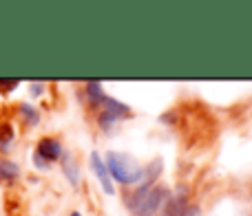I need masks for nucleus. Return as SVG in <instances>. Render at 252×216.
<instances>
[{
    "instance_id": "423d86ee",
    "label": "nucleus",
    "mask_w": 252,
    "mask_h": 216,
    "mask_svg": "<svg viewBox=\"0 0 252 216\" xmlns=\"http://www.w3.org/2000/svg\"><path fill=\"white\" fill-rule=\"evenodd\" d=\"M184 214H186V201H184L182 196L170 199L164 210V216H184Z\"/></svg>"
},
{
    "instance_id": "1a4fd4ad",
    "label": "nucleus",
    "mask_w": 252,
    "mask_h": 216,
    "mask_svg": "<svg viewBox=\"0 0 252 216\" xmlns=\"http://www.w3.org/2000/svg\"><path fill=\"white\" fill-rule=\"evenodd\" d=\"M87 91H89V97H91V100H95V102L104 100V95H102V86H100L97 82H91V84H89Z\"/></svg>"
},
{
    "instance_id": "7ed1b4c3",
    "label": "nucleus",
    "mask_w": 252,
    "mask_h": 216,
    "mask_svg": "<svg viewBox=\"0 0 252 216\" xmlns=\"http://www.w3.org/2000/svg\"><path fill=\"white\" fill-rule=\"evenodd\" d=\"M60 143L56 139H42L38 143V150H35V159H38V165H44V161H53L60 157Z\"/></svg>"
},
{
    "instance_id": "f8f14e48",
    "label": "nucleus",
    "mask_w": 252,
    "mask_h": 216,
    "mask_svg": "<svg viewBox=\"0 0 252 216\" xmlns=\"http://www.w3.org/2000/svg\"><path fill=\"white\" fill-rule=\"evenodd\" d=\"M71 216H80V214H78V212H73V214H71Z\"/></svg>"
},
{
    "instance_id": "6e6552de",
    "label": "nucleus",
    "mask_w": 252,
    "mask_h": 216,
    "mask_svg": "<svg viewBox=\"0 0 252 216\" xmlns=\"http://www.w3.org/2000/svg\"><path fill=\"white\" fill-rule=\"evenodd\" d=\"M11 137H13L11 126L4 124L2 130H0V148H2V150H7V148H9V141H11Z\"/></svg>"
},
{
    "instance_id": "9b49d317",
    "label": "nucleus",
    "mask_w": 252,
    "mask_h": 216,
    "mask_svg": "<svg viewBox=\"0 0 252 216\" xmlns=\"http://www.w3.org/2000/svg\"><path fill=\"white\" fill-rule=\"evenodd\" d=\"M20 110L27 115V119H29V124H35V121H38V112H35L33 108H29V106H25V104H22V106H20Z\"/></svg>"
},
{
    "instance_id": "f03ea898",
    "label": "nucleus",
    "mask_w": 252,
    "mask_h": 216,
    "mask_svg": "<svg viewBox=\"0 0 252 216\" xmlns=\"http://www.w3.org/2000/svg\"><path fill=\"white\" fill-rule=\"evenodd\" d=\"M164 194L166 190L164 188H148V186H142L133 196L128 199V208L133 210L137 216H153L159 210L161 201H164Z\"/></svg>"
},
{
    "instance_id": "20e7f679",
    "label": "nucleus",
    "mask_w": 252,
    "mask_h": 216,
    "mask_svg": "<svg viewBox=\"0 0 252 216\" xmlns=\"http://www.w3.org/2000/svg\"><path fill=\"white\" fill-rule=\"evenodd\" d=\"M91 165H93V170H95V174H97V179H100L104 192H106V194H113V183H111V179H109V170H106L104 161L100 159V155H97V152H93V155H91Z\"/></svg>"
},
{
    "instance_id": "0eeeda50",
    "label": "nucleus",
    "mask_w": 252,
    "mask_h": 216,
    "mask_svg": "<svg viewBox=\"0 0 252 216\" xmlns=\"http://www.w3.org/2000/svg\"><path fill=\"white\" fill-rule=\"evenodd\" d=\"M62 165H64V174L69 177L71 186H78V181H80V170H78V165H75V161L71 159L69 155H66L64 161H62Z\"/></svg>"
},
{
    "instance_id": "9d476101",
    "label": "nucleus",
    "mask_w": 252,
    "mask_h": 216,
    "mask_svg": "<svg viewBox=\"0 0 252 216\" xmlns=\"http://www.w3.org/2000/svg\"><path fill=\"white\" fill-rule=\"evenodd\" d=\"M18 86V80H0V93H9Z\"/></svg>"
},
{
    "instance_id": "f257e3e1",
    "label": "nucleus",
    "mask_w": 252,
    "mask_h": 216,
    "mask_svg": "<svg viewBox=\"0 0 252 216\" xmlns=\"http://www.w3.org/2000/svg\"><path fill=\"white\" fill-rule=\"evenodd\" d=\"M106 165H109V172L113 174V179H118L120 183H137L142 179L144 170L133 157L122 155V152H109L106 155Z\"/></svg>"
},
{
    "instance_id": "39448f33",
    "label": "nucleus",
    "mask_w": 252,
    "mask_h": 216,
    "mask_svg": "<svg viewBox=\"0 0 252 216\" xmlns=\"http://www.w3.org/2000/svg\"><path fill=\"white\" fill-rule=\"evenodd\" d=\"M18 172H20V170H18V165L16 163H11V161H7V159H2V157H0V181H13V179L18 177Z\"/></svg>"
}]
</instances>
